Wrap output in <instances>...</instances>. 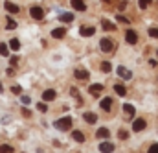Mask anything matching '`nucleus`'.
Wrapping results in <instances>:
<instances>
[{
	"mask_svg": "<svg viewBox=\"0 0 158 153\" xmlns=\"http://www.w3.org/2000/svg\"><path fill=\"white\" fill-rule=\"evenodd\" d=\"M11 92H15V94H20V92H22V89H20L19 85H11Z\"/></svg>",
	"mask_w": 158,
	"mask_h": 153,
	"instance_id": "nucleus-30",
	"label": "nucleus"
},
{
	"mask_svg": "<svg viewBox=\"0 0 158 153\" xmlns=\"http://www.w3.org/2000/svg\"><path fill=\"white\" fill-rule=\"evenodd\" d=\"M20 102H22V105H30V102H31V100H30L28 96H20Z\"/></svg>",
	"mask_w": 158,
	"mask_h": 153,
	"instance_id": "nucleus-33",
	"label": "nucleus"
},
{
	"mask_svg": "<svg viewBox=\"0 0 158 153\" xmlns=\"http://www.w3.org/2000/svg\"><path fill=\"white\" fill-rule=\"evenodd\" d=\"M74 76L77 77V79H88V70H85V68H77L76 72H74Z\"/></svg>",
	"mask_w": 158,
	"mask_h": 153,
	"instance_id": "nucleus-15",
	"label": "nucleus"
},
{
	"mask_svg": "<svg viewBox=\"0 0 158 153\" xmlns=\"http://www.w3.org/2000/svg\"><path fill=\"white\" fill-rule=\"evenodd\" d=\"M37 109L42 111V113H46V111H48V107H46V103H44V102H39V103H37Z\"/></svg>",
	"mask_w": 158,
	"mask_h": 153,
	"instance_id": "nucleus-29",
	"label": "nucleus"
},
{
	"mask_svg": "<svg viewBox=\"0 0 158 153\" xmlns=\"http://www.w3.org/2000/svg\"><path fill=\"white\" fill-rule=\"evenodd\" d=\"M64 35H66V30H64V28H55V30L52 32V37L53 39H63Z\"/></svg>",
	"mask_w": 158,
	"mask_h": 153,
	"instance_id": "nucleus-12",
	"label": "nucleus"
},
{
	"mask_svg": "<svg viewBox=\"0 0 158 153\" xmlns=\"http://www.w3.org/2000/svg\"><path fill=\"white\" fill-rule=\"evenodd\" d=\"M118 137H119V138H123V140H125V138H129V133H127L125 129H121V131L118 133Z\"/></svg>",
	"mask_w": 158,
	"mask_h": 153,
	"instance_id": "nucleus-32",
	"label": "nucleus"
},
{
	"mask_svg": "<svg viewBox=\"0 0 158 153\" xmlns=\"http://www.w3.org/2000/svg\"><path fill=\"white\" fill-rule=\"evenodd\" d=\"M110 107H112V98H103L101 100V109L103 111H110Z\"/></svg>",
	"mask_w": 158,
	"mask_h": 153,
	"instance_id": "nucleus-16",
	"label": "nucleus"
},
{
	"mask_svg": "<svg viewBox=\"0 0 158 153\" xmlns=\"http://www.w3.org/2000/svg\"><path fill=\"white\" fill-rule=\"evenodd\" d=\"M0 55H4V57L9 55V48H7V44H4V42H0Z\"/></svg>",
	"mask_w": 158,
	"mask_h": 153,
	"instance_id": "nucleus-25",
	"label": "nucleus"
},
{
	"mask_svg": "<svg viewBox=\"0 0 158 153\" xmlns=\"http://www.w3.org/2000/svg\"><path fill=\"white\" fill-rule=\"evenodd\" d=\"M149 35L158 39V28H149Z\"/></svg>",
	"mask_w": 158,
	"mask_h": 153,
	"instance_id": "nucleus-31",
	"label": "nucleus"
},
{
	"mask_svg": "<svg viewBox=\"0 0 158 153\" xmlns=\"http://www.w3.org/2000/svg\"><path fill=\"white\" fill-rule=\"evenodd\" d=\"M99 151L101 153H112L114 151V144L112 142H101L99 144Z\"/></svg>",
	"mask_w": 158,
	"mask_h": 153,
	"instance_id": "nucleus-7",
	"label": "nucleus"
},
{
	"mask_svg": "<svg viewBox=\"0 0 158 153\" xmlns=\"http://www.w3.org/2000/svg\"><path fill=\"white\" fill-rule=\"evenodd\" d=\"M101 90H103V85H101V83H94V85H90V87H88V92H90V94H94V96H98Z\"/></svg>",
	"mask_w": 158,
	"mask_h": 153,
	"instance_id": "nucleus-10",
	"label": "nucleus"
},
{
	"mask_svg": "<svg viewBox=\"0 0 158 153\" xmlns=\"http://www.w3.org/2000/svg\"><path fill=\"white\" fill-rule=\"evenodd\" d=\"M116 72H118V76L123 77V79H131V77H132V72H131L129 68H125V67H118Z\"/></svg>",
	"mask_w": 158,
	"mask_h": 153,
	"instance_id": "nucleus-8",
	"label": "nucleus"
},
{
	"mask_svg": "<svg viewBox=\"0 0 158 153\" xmlns=\"http://www.w3.org/2000/svg\"><path fill=\"white\" fill-rule=\"evenodd\" d=\"M147 153H158V144H153L151 148H149V151Z\"/></svg>",
	"mask_w": 158,
	"mask_h": 153,
	"instance_id": "nucleus-35",
	"label": "nucleus"
},
{
	"mask_svg": "<svg viewBox=\"0 0 158 153\" xmlns=\"http://www.w3.org/2000/svg\"><path fill=\"white\" fill-rule=\"evenodd\" d=\"M116 20H118V22H123V24H129V20H127L123 15H118V17H116Z\"/></svg>",
	"mask_w": 158,
	"mask_h": 153,
	"instance_id": "nucleus-34",
	"label": "nucleus"
},
{
	"mask_svg": "<svg viewBox=\"0 0 158 153\" xmlns=\"http://www.w3.org/2000/svg\"><path fill=\"white\" fill-rule=\"evenodd\" d=\"M59 20H61V22H72V20H74V15H72V13H61V15H59Z\"/></svg>",
	"mask_w": 158,
	"mask_h": 153,
	"instance_id": "nucleus-18",
	"label": "nucleus"
},
{
	"mask_svg": "<svg viewBox=\"0 0 158 153\" xmlns=\"http://www.w3.org/2000/svg\"><path fill=\"white\" fill-rule=\"evenodd\" d=\"M101 70H103L105 74H109V72L112 70V65H110L109 61H103V63H101Z\"/></svg>",
	"mask_w": 158,
	"mask_h": 153,
	"instance_id": "nucleus-24",
	"label": "nucleus"
},
{
	"mask_svg": "<svg viewBox=\"0 0 158 153\" xmlns=\"http://www.w3.org/2000/svg\"><path fill=\"white\" fill-rule=\"evenodd\" d=\"M114 90H116V94H118V96H125V94H127V89H125V87H123V85H114Z\"/></svg>",
	"mask_w": 158,
	"mask_h": 153,
	"instance_id": "nucleus-21",
	"label": "nucleus"
},
{
	"mask_svg": "<svg viewBox=\"0 0 158 153\" xmlns=\"http://www.w3.org/2000/svg\"><path fill=\"white\" fill-rule=\"evenodd\" d=\"M6 22H7V24H6V28H7V30H15V28H17V22H15L11 17H7V19H6Z\"/></svg>",
	"mask_w": 158,
	"mask_h": 153,
	"instance_id": "nucleus-23",
	"label": "nucleus"
},
{
	"mask_svg": "<svg viewBox=\"0 0 158 153\" xmlns=\"http://www.w3.org/2000/svg\"><path fill=\"white\" fill-rule=\"evenodd\" d=\"M103 2H110V0H103Z\"/></svg>",
	"mask_w": 158,
	"mask_h": 153,
	"instance_id": "nucleus-38",
	"label": "nucleus"
},
{
	"mask_svg": "<svg viewBox=\"0 0 158 153\" xmlns=\"http://www.w3.org/2000/svg\"><path fill=\"white\" fill-rule=\"evenodd\" d=\"M156 54H158V52H156Z\"/></svg>",
	"mask_w": 158,
	"mask_h": 153,
	"instance_id": "nucleus-39",
	"label": "nucleus"
},
{
	"mask_svg": "<svg viewBox=\"0 0 158 153\" xmlns=\"http://www.w3.org/2000/svg\"><path fill=\"white\" fill-rule=\"evenodd\" d=\"M109 135H110V131H109L107 127H99V129L96 131V137H98V138H109Z\"/></svg>",
	"mask_w": 158,
	"mask_h": 153,
	"instance_id": "nucleus-14",
	"label": "nucleus"
},
{
	"mask_svg": "<svg viewBox=\"0 0 158 153\" xmlns=\"http://www.w3.org/2000/svg\"><path fill=\"white\" fill-rule=\"evenodd\" d=\"M99 46H101V50H103V52H112V48H114V44H112V41H110V39H101Z\"/></svg>",
	"mask_w": 158,
	"mask_h": 153,
	"instance_id": "nucleus-5",
	"label": "nucleus"
},
{
	"mask_svg": "<svg viewBox=\"0 0 158 153\" xmlns=\"http://www.w3.org/2000/svg\"><path fill=\"white\" fill-rule=\"evenodd\" d=\"M55 127H57V129H61V131L70 129V127H72V118H70V116H64V118L55 120Z\"/></svg>",
	"mask_w": 158,
	"mask_h": 153,
	"instance_id": "nucleus-1",
	"label": "nucleus"
},
{
	"mask_svg": "<svg viewBox=\"0 0 158 153\" xmlns=\"http://www.w3.org/2000/svg\"><path fill=\"white\" fill-rule=\"evenodd\" d=\"M70 4H72V7L77 9V11H85V9H86V4H85L83 0H70Z\"/></svg>",
	"mask_w": 158,
	"mask_h": 153,
	"instance_id": "nucleus-11",
	"label": "nucleus"
},
{
	"mask_svg": "<svg viewBox=\"0 0 158 153\" xmlns=\"http://www.w3.org/2000/svg\"><path fill=\"white\" fill-rule=\"evenodd\" d=\"M9 48H11L13 52H17V50L20 48V42H19V39H11V41H9Z\"/></svg>",
	"mask_w": 158,
	"mask_h": 153,
	"instance_id": "nucleus-22",
	"label": "nucleus"
},
{
	"mask_svg": "<svg viewBox=\"0 0 158 153\" xmlns=\"http://www.w3.org/2000/svg\"><path fill=\"white\" fill-rule=\"evenodd\" d=\"M72 138H74L76 142H85V135H83L81 131H72Z\"/></svg>",
	"mask_w": 158,
	"mask_h": 153,
	"instance_id": "nucleus-19",
	"label": "nucleus"
},
{
	"mask_svg": "<svg viewBox=\"0 0 158 153\" xmlns=\"http://www.w3.org/2000/svg\"><path fill=\"white\" fill-rule=\"evenodd\" d=\"M0 153H13V148L7 146V144H2L0 146Z\"/></svg>",
	"mask_w": 158,
	"mask_h": 153,
	"instance_id": "nucleus-27",
	"label": "nucleus"
},
{
	"mask_svg": "<svg viewBox=\"0 0 158 153\" xmlns=\"http://www.w3.org/2000/svg\"><path fill=\"white\" fill-rule=\"evenodd\" d=\"M55 96H57V92L53 89H48V90L42 92V100L44 102H52V100H55Z\"/></svg>",
	"mask_w": 158,
	"mask_h": 153,
	"instance_id": "nucleus-6",
	"label": "nucleus"
},
{
	"mask_svg": "<svg viewBox=\"0 0 158 153\" xmlns=\"http://www.w3.org/2000/svg\"><path fill=\"white\" fill-rule=\"evenodd\" d=\"M125 41H127L129 44H136V42H138V33H136L134 30H127V33H125Z\"/></svg>",
	"mask_w": 158,
	"mask_h": 153,
	"instance_id": "nucleus-3",
	"label": "nucleus"
},
{
	"mask_svg": "<svg viewBox=\"0 0 158 153\" xmlns=\"http://www.w3.org/2000/svg\"><path fill=\"white\" fill-rule=\"evenodd\" d=\"M123 111H125V113H127L129 116H132V115H134V107H132L131 103H125V105H123Z\"/></svg>",
	"mask_w": 158,
	"mask_h": 153,
	"instance_id": "nucleus-26",
	"label": "nucleus"
},
{
	"mask_svg": "<svg viewBox=\"0 0 158 153\" xmlns=\"http://www.w3.org/2000/svg\"><path fill=\"white\" fill-rule=\"evenodd\" d=\"M2 90H4V87H2V83H0V92H2Z\"/></svg>",
	"mask_w": 158,
	"mask_h": 153,
	"instance_id": "nucleus-37",
	"label": "nucleus"
},
{
	"mask_svg": "<svg viewBox=\"0 0 158 153\" xmlns=\"http://www.w3.org/2000/svg\"><path fill=\"white\" fill-rule=\"evenodd\" d=\"M30 13H31V17H33L35 20H40V19L44 17V9L39 7V6H33V7L30 9Z\"/></svg>",
	"mask_w": 158,
	"mask_h": 153,
	"instance_id": "nucleus-2",
	"label": "nucleus"
},
{
	"mask_svg": "<svg viewBox=\"0 0 158 153\" xmlns=\"http://www.w3.org/2000/svg\"><path fill=\"white\" fill-rule=\"evenodd\" d=\"M101 26H103V30H107V32H114V30H116V26H114L112 22H109V20H103Z\"/></svg>",
	"mask_w": 158,
	"mask_h": 153,
	"instance_id": "nucleus-20",
	"label": "nucleus"
},
{
	"mask_svg": "<svg viewBox=\"0 0 158 153\" xmlns=\"http://www.w3.org/2000/svg\"><path fill=\"white\" fill-rule=\"evenodd\" d=\"M149 4H151V0H138V6H140V9H145Z\"/></svg>",
	"mask_w": 158,
	"mask_h": 153,
	"instance_id": "nucleus-28",
	"label": "nucleus"
},
{
	"mask_svg": "<svg viewBox=\"0 0 158 153\" xmlns=\"http://www.w3.org/2000/svg\"><path fill=\"white\" fill-rule=\"evenodd\" d=\"M143 129H145V120H143V118H138V120L132 122V131L140 133V131H143Z\"/></svg>",
	"mask_w": 158,
	"mask_h": 153,
	"instance_id": "nucleus-4",
	"label": "nucleus"
},
{
	"mask_svg": "<svg viewBox=\"0 0 158 153\" xmlns=\"http://www.w3.org/2000/svg\"><path fill=\"white\" fill-rule=\"evenodd\" d=\"M4 7H6L9 13H19V11H20V7H19L17 4H13V2H6V4H4Z\"/></svg>",
	"mask_w": 158,
	"mask_h": 153,
	"instance_id": "nucleus-13",
	"label": "nucleus"
},
{
	"mask_svg": "<svg viewBox=\"0 0 158 153\" xmlns=\"http://www.w3.org/2000/svg\"><path fill=\"white\" fill-rule=\"evenodd\" d=\"M79 33H81L83 37H90V35H94V33H96V28H92V26H88V28H86V26H83V28L79 30Z\"/></svg>",
	"mask_w": 158,
	"mask_h": 153,
	"instance_id": "nucleus-9",
	"label": "nucleus"
},
{
	"mask_svg": "<svg viewBox=\"0 0 158 153\" xmlns=\"http://www.w3.org/2000/svg\"><path fill=\"white\" fill-rule=\"evenodd\" d=\"M125 6H127V0H121V4H119V9H123Z\"/></svg>",
	"mask_w": 158,
	"mask_h": 153,
	"instance_id": "nucleus-36",
	"label": "nucleus"
},
{
	"mask_svg": "<svg viewBox=\"0 0 158 153\" xmlns=\"http://www.w3.org/2000/svg\"><path fill=\"white\" fill-rule=\"evenodd\" d=\"M83 118H85V122H88V124H96V122H98V115H94V113H85Z\"/></svg>",
	"mask_w": 158,
	"mask_h": 153,
	"instance_id": "nucleus-17",
	"label": "nucleus"
}]
</instances>
